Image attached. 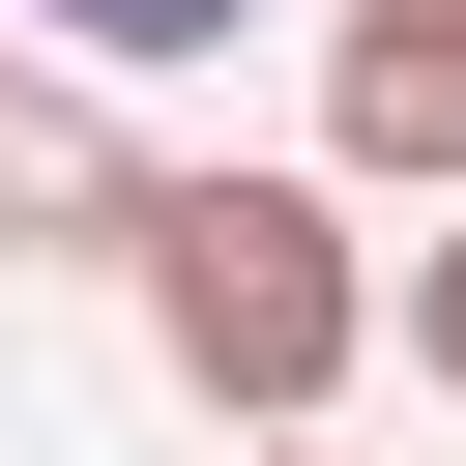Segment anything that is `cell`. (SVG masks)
<instances>
[{
	"instance_id": "cell-1",
	"label": "cell",
	"mask_w": 466,
	"mask_h": 466,
	"mask_svg": "<svg viewBox=\"0 0 466 466\" xmlns=\"http://www.w3.org/2000/svg\"><path fill=\"white\" fill-rule=\"evenodd\" d=\"M116 291H146V350H175V408H204V437H320V408H350V350L408 320V291L350 262V175H146Z\"/></svg>"
},
{
	"instance_id": "cell-2",
	"label": "cell",
	"mask_w": 466,
	"mask_h": 466,
	"mask_svg": "<svg viewBox=\"0 0 466 466\" xmlns=\"http://www.w3.org/2000/svg\"><path fill=\"white\" fill-rule=\"evenodd\" d=\"M320 175L466 204V0H320Z\"/></svg>"
},
{
	"instance_id": "cell-3",
	"label": "cell",
	"mask_w": 466,
	"mask_h": 466,
	"mask_svg": "<svg viewBox=\"0 0 466 466\" xmlns=\"http://www.w3.org/2000/svg\"><path fill=\"white\" fill-rule=\"evenodd\" d=\"M146 233V146L87 116V58H0V262H116Z\"/></svg>"
},
{
	"instance_id": "cell-4",
	"label": "cell",
	"mask_w": 466,
	"mask_h": 466,
	"mask_svg": "<svg viewBox=\"0 0 466 466\" xmlns=\"http://www.w3.org/2000/svg\"><path fill=\"white\" fill-rule=\"evenodd\" d=\"M29 29H58V58H87V87H175V58H233V29H262V0H29Z\"/></svg>"
},
{
	"instance_id": "cell-5",
	"label": "cell",
	"mask_w": 466,
	"mask_h": 466,
	"mask_svg": "<svg viewBox=\"0 0 466 466\" xmlns=\"http://www.w3.org/2000/svg\"><path fill=\"white\" fill-rule=\"evenodd\" d=\"M408 350H437V379H466V233H437V262H408Z\"/></svg>"
},
{
	"instance_id": "cell-6",
	"label": "cell",
	"mask_w": 466,
	"mask_h": 466,
	"mask_svg": "<svg viewBox=\"0 0 466 466\" xmlns=\"http://www.w3.org/2000/svg\"><path fill=\"white\" fill-rule=\"evenodd\" d=\"M233 466H320V437H233Z\"/></svg>"
}]
</instances>
